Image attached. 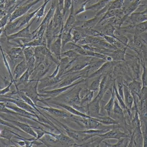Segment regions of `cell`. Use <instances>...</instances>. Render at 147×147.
Here are the masks:
<instances>
[{
	"mask_svg": "<svg viewBox=\"0 0 147 147\" xmlns=\"http://www.w3.org/2000/svg\"><path fill=\"white\" fill-rule=\"evenodd\" d=\"M80 84L74 86L70 90H67L55 98L50 99L71 106L74 105H80V94L83 88L80 87Z\"/></svg>",
	"mask_w": 147,
	"mask_h": 147,
	"instance_id": "6da1fadb",
	"label": "cell"
},
{
	"mask_svg": "<svg viewBox=\"0 0 147 147\" xmlns=\"http://www.w3.org/2000/svg\"><path fill=\"white\" fill-rule=\"evenodd\" d=\"M39 81H34L30 79L29 81L24 86V88L20 89L24 92L26 95L29 97L37 105V103L40 102L47 106H50L45 99H40L39 93L38 90V85Z\"/></svg>",
	"mask_w": 147,
	"mask_h": 147,
	"instance_id": "7a4b0ae2",
	"label": "cell"
},
{
	"mask_svg": "<svg viewBox=\"0 0 147 147\" xmlns=\"http://www.w3.org/2000/svg\"><path fill=\"white\" fill-rule=\"evenodd\" d=\"M88 80L86 78H82L78 80L77 81L74 83L72 84H71L68 86L62 87V88H58L53 89L51 90H38L39 93L40 97H42L43 99L49 98V99H53L60 95L62 94L64 92L67 91L71 88H73L74 86L78 84L85 83L87 85V82Z\"/></svg>",
	"mask_w": 147,
	"mask_h": 147,
	"instance_id": "3957f363",
	"label": "cell"
},
{
	"mask_svg": "<svg viewBox=\"0 0 147 147\" xmlns=\"http://www.w3.org/2000/svg\"><path fill=\"white\" fill-rule=\"evenodd\" d=\"M51 61L46 59L45 61L35 67L34 70L30 75V79L34 81H39L44 77L51 68Z\"/></svg>",
	"mask_w": 147,
	"mask_h": 147,
	"instance_id": "277c9868",
	"label": "cell"
},
{
	"mask_svg": "<svg viewBox=\"0 0 147 147\" xmlns=\"http://www.w3.org/2000/svg\"><path fill=\"white\" fill-rule=\"evenodd\" d=\"M45 114L47 115L48 117H50V119H52L60 127L62 128L65 133H67V135L70 137L71 139H73L74 140H81L82 141L83 138L84 136V133H81L80 131L75 130L69 127L67 125L64 124L61 122L59 121L57 119L55 118L54 116L49 114L48 113H45Z\"/></svg>",
	"mask_w": 147,
	"mask_h": 147,
	"instance_id": "5b68a950",
	"label": "cell"
},
{
	"mask_svg": "<svg viewBox=\"0 0 147 147\" xmlns=\"http://www.w3.org/2000/svg\"><path fill=\"white\" fill-rule=\"evenodd\" d=\"M42 0H35L31 2L25 3L23 5L18 7L10 14L8 23L11 22L17 18L28 13V11L34 5Z\"/></svg>",
	"mask_w": 147,
	"mask_h": 147,
	"instance_id": "8992f818",
	"label": "cell"
},
{
	"mask_svg": "<svg viewBox=\"0 0 147 147\" xmlns=\"http://www.w3.org/2000/svg\"><path fill=\"white\" fill-rule=\"evenodd\" d=\"M0 99L2 100V102H9L12 103L19 107L37 116H39L36 113V111L29 104L24 101L23 100L20 98L13 97L10 96L3 95L0 96Z\"/></svg>",
	"mask_w": 147,
	"mask_h": 147,
	"instance_id": "52a82bcc",
	"label": "cell"
},
{
	"mask_svg": "<svg viewBox=\"0 0 147 147\" xmlns=\"http://www.w3.org/2000/svg\"><path fill=\"white\" fill-rule=\"evenodd\" d=\"M119 125H115L114 127L105 133L97 135L96 136H98L101 139L102 142L106 139H116L119 140L121 138H129V136L127 133L121 131Z\"/></svg>",
	"mask_w": 147,
	"mask_h": 147,
	"instance_id": "ba28073f",
	"label": "cell"
},
{
	"mask_svg": "<svg viewBox=\"0 0 147 147\" xmlns=\"http://www.w3.org/2000/svg\"><path fill=\"white\" fill-rule=\"evenodd\" d=\"M36 18H33L32 21L30 23H28L26 27H25L20 31L14 33L9 35H6V38L8 41L12 40L14 39L17 38H32L33 39H35V35H34L31 31V27L34 21H35Z\"/></svg>",
	"mask_w": 147,
	"mask_h": 147,
	"instance_id": "9c48e42d",
	"label": "cell"
},
{
	"mask_svg": "<svg viewBox=\"0 0 147 147\" xmlns=\"http://www.w3.org/2000/svg\"><path fill=\"white\" fill-rule=\"evenodd\" d=\"M118 62H119L114 61L106 62L96 71L89 75L86 79L88 80V79L95 78L101 75L103 76L104 75H109L112 73L114 67Z\"/></svg>",
	"mask_w": 147,
	"mask_h": 147,
	"instance_id": "30bf717a",
	"label": "cell"
},
{
	"mask_svg": "<svg viewBox=\"0 0 147 147\" xmlns=\"http://www.w3.org/2000/svg\"><path fill=\"white\" fill-rule=\"evenodd\" d=\"M141 127L138 126L133 129L128 147H143V137Z\"/></svg>",
	"mask_w": 147,
	"mask_h": 147,
	"instance_id": "8fae6325",
	"label": "cell"
},
{
	"mask_svg": "<svg viewBox=\"0 0 147 147\" xmlns=\"http://www.w3.org/2000/svg\"><path fill=\"white\" fill-rule=\"evenodd\" d=\"M131 61L127 62L133 76V79L140 81V59L138 56H133Z\"/></svg>",
	"mask_w": 147,
	"mask_h": 147,
	"instance_id": "7c38bea8",
	"label": "cell"
},
{
	"mask_svg": "<svg viewBox=\"0 0 147 147\" xmlns=\"http://www.w3.org/2000/svg\"><path fill=\"white\" fill-rule=\"evenodd\" d=\"M36 106L37 107L39 108L45 110L46 112L50 114L51 115L54 116V117H57V118H61L63 119H67V118L70 119L74 116L73 115L70 113L68 112L52 107L50 106L44 107L37 104L36 105Z\"/></svg>",
	"mask_w": 147,
	"mask_h": 147,
	"instance_id": "4fadbf2b",
	"label": "cell"
},
{
	"mask_svg": "<svg viewBox=\"0 0 147 147\" xmlns=\"http://www.w3.org/2000/svg\"><path fill=\"white\" fill-rule=\"evenodd\" d=\"M92 58V57L86 56V58L85 59L81 60L80 61L79 60V58L77 60V62L75 63L70 69L67 70L62 76L61 78L63 79V78L69 74L73 73L78 72H80V71L84 70L90 64V62Z\"/></svg>",
	"mask_w": 147,
	"mask_h": 147,
	"instance_id": "5bb4252c",
	"label": "cell"
},
{
	"mask_svg": "<svg viewBox=\"0 0 147 147\" xmlns=\"http://www.w3.org/2000/svg\"><path fill=\"white\" fill-rule=\"evenodd\" d=\"M63 30L60 31L57 39L52 43L50 48V50L53 55L58 60L60 61L62 58L61 54L62 52V35Z\"/></svg>",
	"mask_w": 147,
	"mask_h": 147,
	"instance_id": "9a60e30c",
	"label": "cell"
},
{
	"mask_svg": "<svg viewBox=\"0 0 147 147\" xmlns=\"http://www.w3.org/2000/svg\"><path fill=\"white\" fill-rule=\"evenodd\" d=\"M86 107L87 115L91 117L97 118L100 116H105L100 113L101 107L100 101L93 99Z\"/></svg>",
	"mask_w": 147,
	"mask_h": 147,
	"instance_id": "2e32d148",
	"label": "cell"
},
{
	"mask_svg": "<svg viewBox=\"0 0 147 147\" xmlns=\"http://www.w3.org/2000/svg\"><path fill=\"white\" fill-rule=\"evenodd\" d=\"M147 21V8L142 12H134L127 17L125 22L136 25Z\"/></svg>",
	"mask_w": 147,
	"mask_h": 147,
	"instance_id": "e0dca14e",
	"label": "cell"
},
{
	"mask_svg": "<svg viewBox=\"0 0 147 147\" xmlns=\"http://www.w3.org/2000/svg\"><path fill=\"white\" fill-rule=\"evenodd\" d=\"M63 79L58 78L57 77L54 78H51L48 76L43 77L39 80L38 85V90H49L53 86L59 82Z\"/></svg>",
	"mask_w": 147,
	"mask_h": 147,
	"instance_id": "ac0fdd59",
	"label": "cell"
},
{
	"mask_svg": "<svg viewBox=\"0 0 147 147\" xmlns=\"http://www.w3.org/2000/svg\"><path fill=\"white\" fill-rule=\"evenodd\" d=\"M106 62L103 59L92 57L90 62V64L83 70L87 71L89 75L96 71Z\"/></svg>",
	"mask_w": 147,
	"mask_h": 147,
	"instance_id": "d6986e66",
	"label": "cell"
},
{
	"mask_svg": "<svg viewBox=\"0 0 147 147\" xmlns=\"http://www.w3.org/2000/svg\"><path fill=\"white\" fill-rule=\"evenodd\" d=\"M70 10V12L69 14L68 19H67L65 24L64 25L63 31H65V32H68L71 29H73V28L75 26L76 21H77L73 0L72 5H71Z\"/></svg>",
	"mask_w": 147,
	"mask_h": 147,
	"instance_id": "ffe728a7",
	"label": "cell"
},
{
	"mask_svg": "<svg viewBox=\"0 0 147 147\" xmlns=\"http://www.w3.org/2000/svg\"><path fill=\"white\" fill-rule=\"evenodd\" d=\"M4 119L7 121H9L12 123H13L16 126L18 127L20 129L23 131L25 133L31 135L35 138L37 137V133L34 130L32 126L31 125L26 124V123L21 122L18 121L11 120H8V119Z\"/></svg>",
	"mask_w": 147,
	"mask_h": 147,
	"instance_id": "44dd1931",
	"label": "cell"
},
{
	"mask_svg": "<svg viewBox=\"0 0 147 147\" xmlns=\"http://www.w3.org/2000/svg\"><path fill=\"white\" fill-rule=\"evenodd\" d=\"M123 83L128 87L133 96L139 95L142 89V83L141 81L133 79L127 82L123 80Z\"/></svg>",
	"mask_w": 147,
	"mask_h": 147,
	"instance_id": "7402d4cb",
	"label": "cell"
},
{
	"mask_svg": "<svg viewBox=\"0 0 147 147\" xmlns=\"http://www.w3.org/2000/svg\"><path fill=\"white\" fill-rule=\"evenodd\" d=\"M7 55L13 62L20 59H25L23 54V49L18 46H15L10 49L7 52Z\"/></svg>",
	"mask_w": 147,
	"mask_h": 147,
	"instance_id": "603a6c76",
	"label": "cell"
},
{
	"mask_svg": "<svg viewBox=\"0 0 147 147\" xmlns=\"http://www.w3.org/2000/svg\"><path fill=\"white\" fill-rule=\"evenodd\" d=\"M28 68L27 63L25 59L19 62L14 69L13 75L16 81L18 80Z\"/></svg>",
	"mask_w": 147,
	"mask_h": 147,
	"instance_id": "cb8c5ba5",
	"label": "cell"
},
{
	"mask_svg": "<svg viewBox=\"0 0 147 147\" xmlns=\"http://www.w3.org/2000/svg\"><path fill=\"white\" fill-rule=\"evenodd\" d=\"M127 47L118 49L112 51L109 55L111 56L113 61L116 62L126 61L125 56Z\"/></svg>",
	"mask_w": 147,
	"mask_h": 147,
	"instance_id": "d4e9b609",
	"label": "cell"
},
{
	"mask_svg": "<svg viewBox=\"0 0 147 147\" xmlns=\"http://www.w3.org/2000/svg\"><path fill=\"white\" fill-rule=\"evenodd\" d=\"M123 100L126 107L131 109L134 104V97L128 87L125 84H123Z\"/></svg>",
	"mask_w": 147,
	"mask_h": 147,
	"instance_id": "484cf974",
	"label": "cell"
},
{
	"mask_svg": "<svg viewBox=\"0 0 147 147\" xmlns=\"http://www.w3.org/2000/svg\"><path fill=\"white\" fill-rule=\"evenodd\" d=\"M57 2L56 1V0L53 1L50 9L48 10L47 14L45 16L40 25L48 26V24L50 23V21L53 19V17L55 14V11L57 8Z\"/></svg>",
	"mask_w": 147,
	"mask_h": 147,
	"instance_id": "4316f807",
	"label": "cell"
},
{
	"mask_svg": "<svg viewBox=\"0 0 147 147\" xmlns=\"http://www.w3.org/2000/svg\"><path fill=\"white\" fill-rule=\"evenodd\" d=\"M18 46L24 49L25 48L27 47H36L39 46H47V42L45 36L42 39H34L32 40L29 42L28 43H26L25 44H21L20 45H18Z\"/></svg>",
	"mask_w": 147,
	"mask_h": 147,
	"instance_id": "83f0119b",
	"label": "cell"
},
{
	"mask_svg": "<svg viewBox=\"0 0 147 147\" xmlns=\"http://www.w3.org/2000/svg\"><path fill=\"white\" fill-rule=\"evenodd\" d=\"M40 6L39 8H37V9L35 10L33 12H31V13H27L26 14L22 16L21 21L20 23L19 26L17 27L16 29V31L18 30V29H20L22 27L24 26L26 24H28L29 23V22L32 19L33 17L36 15V14H37L38 11L40 9Z\"/></svg>",
	"mask_w": 147,
	"mask_h": 147,
	"instance_id": "f1b7e54d",
	"label": "cell"
},
{
	"mask_svg": "<svg viewBox=\"0 0 147 147\" xmlns=\"http://www.w3.org/2000/svg\"><path fill=\"white\" fill-rule=\"evenodd\" d=\"M109 90L111 93V96L110 99L109 100V101L106 103V104L105 105L103 109L107 112L108 116H111L112 113V110H113L116 96L115 94V90H114L113 88L110 89Z\"/></svg>",
	"mask_w": 147,
	"mask_h": 147,
	"instance_id": "f546056e",
	"label": "cell"
},
{
	"mask_svg": "<svg viewBox=\"0 0 147 147\" xmlns=\"http://www.w3.org/2000/svg\"><path fill=\"white\" fill-rule=\"evenodd\" d=\"M112 0H100L97 2L96 3L86 8V10H92L95 11L96 14L104 8Z\"/></svg>",
	"mask_w": 147,
	"mask_h": 147,
	"instance_id": "4dcf8cb0",
	"label": "cell"
},
{
	"mask_svg": "<svg viewBox=\"0 0 147 147\" xmlns=\"http://www.w3.org/2000/svg\"><path fill=\"white\" fill-rule=\"evenodd\" d=\"M96 13L92 10H86L76 15V20L84 22L95 17Z\"/></svg>",
	"mask_w": 147,
	"mask_h": 147,
	"instance_id": "1f68e13d",
	"label": "cell"
},
{
	"mask_svg": "<svg viewBox=\"0 0 147 147\" xmlns=\"http://www.w3.org/2000/svg\"><path fill=\"white\" fill-rule=\"evenodd\" d=\"M102 16H95V17L93 18L83 22L80 27L84 28H94V27H95L98 24Z\"/></svg>",
	"mask_w": 147,
	"mask_h": 147,
	"instance_id": "d6a6232c",
	"label": "cell"
},
{
	"mask_svg": "<svg viewBox=\"0 0 147 147\" xmlns=\"http://www.w3.org/2000/svg\"><path fill=\"white\" fill-rule=\"evenodd\" d=\"M85 91V94L84 96L81 97L80 106H87L93 100L94 92L88 90L87 88L86 89Z\"/></svg>",
	"mask_w": 147,
	"mask_h": 147,
	"instance_id": "836d02e7",
	"label": "cell"
},
{
	"mask_svg": "<svg viewBox=\"0 0 147 147\" xmlns=\"http://www.w3.org/2000/svg\"><path fill=\"white\" fill-rule=\"evenodd\" d=\"M30 75H31L29 73V70L28 68L26 72L18 80L16 81V85L15 86L16 90L19 89L18 87L20 85L22 84L24 86H25L26 84H27V83L30 81Z\"/></svg>",
	"mask_w": 147,
	"mask_h": 147,
	"instance_id": "e575fe53",
	"label": "cell"
},
{
	"mask_svg": "<svg viewBox=\"0 0 147 147\" xmlns=\"http://www.w3.org/2000/svg\"><path fill=\"white\" fill-rule=\"evenodd\" d=\"M95 119L97 121L105 126L119 125V123L116 120L109 116H103Z\"/></svg>",
	"mask_w": 147,
	"mask_h": 147,
	"instance_id": "d590c367",
	"label": "cell"
},
{
	"mask_svg": "<svg viewBox=\"0 0 147 147\" xmlns=\"http://www.w3.org/2000/svg\"><path fill=\"white\" fill-rule=\"evenodd\" d=\"M118 142L115 144H110L106 142L102 141V143L104 144L105 146L107 147H128L129 143V138H123L117 140Z\"/></svg>",
	"mask_w": 147,
	"mask_h": 147,
	"instance_id": "8d00e7d4",
	"label": "cell"
},
{
	"mask_svg": "<svg viewBox=\"0 0 147 147\" xmlns=\"http://www.w3.org/2000/svg\"><path fill=\"white\" fill-rule=\"evenodd\" d=\"M102 77L103 76L101 75L95 77V79L92 81L90 86H87L86 87V88L88 90L92 91L93 92L98 91Z\"/></svg>",
	"mask_w": 147,
	"mask_h": 147,
	"instance_id": "74e56055",
	"label": "cell"
},
{
	"mask_svg": "<svg viewBox=\"0 0 147 147\" xmlns=\"http://www.w3.org/2000/svg\"><path fill=\"white\" fill-rule=\"evenodd\" d=\"M121 8L118 9L108 10L102 16V18L99 21V23H98V24L97 25H98V24H100L102 22L105 21V20L112 18V17H114V16H116L117 15L121 12Z\"/></svg>",
	"mask_w": 147,
	"mask_h": 147,
	"instance_id": "f35d334b",
	"label": "cell"
},
{
	"mask_svg": "<svg viewBox=\"0 0 147 147\" xmlns=\"http://www.w3.org/2000/svg\"><path fill=\"white\" fill-rule=\"evenodd\" d=\"M136 26V25H134V24H129L127 26L116 28V29L121 34L124 35L126 36V35L128 34H131L134 35L135 34V31Z\"/></svg>",
	"mask_w": 147,
	"mask_h": 147,
	"instance_id": "ab89813d",
	"label": "cell"
},
{
	"mask_svg": "<svg viewBox=\"0 0 147 147\" xmlns=\"http://www.w3.org/2000/svg\"><path fill=\"white\" fill-rule=\"evenodd\" d=\"M72 30L71 29L68 32L63 31L62 35V52L67 43L72 42Z\"/></svg>",
	"mask_w": 147,
	"mask_h": 147,
	"instance_id": "60d3db41",
	"label": "cell"
},
{
	"mask_svg": "<svg viewBox=\"0 0 147 147\" xmlns=\"http://www.w3.org/2000/svg\"><path fill=\"white\" fill-rule=\"evenodd\" d=\"M147 31V21L137 24L134 36H139Z\"/></svg>",
	"mask_w": 147,
	"mask_h": 147,
	"instance_id": "b9f144b4",
	"label": "cell"
},
{
	"mask_svg": "<svg viewBox=\"0 0 147 147\" xmlns=\"http://www.w3.org/2000/svg\"><path fill=\"white\" fill-rule=\"evenodd\" d=\"M0 50H1V53L2 56L3 57V63H4V65L7 70L8 72L9 73V77H10V81H13L14 83V84L15 86L16 85V82L15 80L14 79L13 77V74L11 72V69H10V67H9V65L8 62L6 59V56L4 55V52H3V49L1 45V42H0Z\"/></svg>",
	"mask_w": 147,
	"mask_h": 147,
	"instance_id": "7bdbcfd3",
	"label": "cell"
},
{
	"mask_svg": "<svg viewBox=\"0 0 147 147\" xmlns=\"http://www.w3.org/2000/svg\"><path fill=\"white\" fill-rule=\"evenodd\" d=\"M34 48L35 47H27L23 49V54L26 61H28L31 58L34 57Z\"/></svg>",
	"mask_w": 147,
	"mask_h": 147,
	"instance_id": "ee69618b",
	"label": "cell"
},
{
	"mask_svg": "<svg viewBox=\"0 0 147 147\" xmlns=\"http://www.w3.org/2000/svg\"><path fill=\"white\" fill-rule=\"evenodd\" d=\"M61 56L62 57L63 56V57H68L70 59H74L79 58L81 56L75 50L73 49H69L62 52Z\"/></svg>",
	"mask_w": 147,
	"mask_h": 147,
	"instance_id": "f6af8a7d",
	"label": "cell"
},
{
	"mask_svg": "<svg viewBox=\"0 0 147 147\" xmlns=\"http://www.w3.org/2000/svg\"><path fill=\"white\" fill-rule=\"evenodd\" d=\"M113 88L115 90V94L116 98L118 101L119 104H120L121 107L123 109V110L126 109L127 107L125 105V103H124V100L121 97V96L118 93V90H117V88L116 85V81L114 82V84L113 85Z\"/></svg>",
	"mask_w": 147,
	"mask_h": 147,
	"instance_id": "bcb514c9",
	"label": "cell"
},
{
	"mask_svg": "<svg viewBox=\"0 0 147 147\" xmlns=\"http://www.w3.org/2000/svg\"><path fill=\"white\" fill-rule=\"evenodd\" d=\"M72 42L77 44L78 42L83 37H85L86 35L82 34L81 32L77 29H73L72 30Z\"/></svg>",
	"mask_w": 147,
	"mask_h": 147,
	"instance_id": "7dc6e473",
	"label": "cell"
},
{
	"mask_svg": "<svg viewBox=\"0 0 147 147\" xmlns=\"http://www.w3.org/2000/svg\"><path fill=\"white\" fill-rule=\"evenodd\" d=\"M51 1V0H45L44 3L40 6V9L38 11L37 14H36V15L34 16L36 18V19L37 18V22H36L37 23L38 22L40 18L42 17V16H44L46 7L47 5L48 2Z\"/></svg>",
	"mask_w": 147,
	"mask_h": 147,
	"instance_id": "c3c4849f",
	"label": "cell"
},
{
	"mask_svg": "<svg viewBox=\"0 0 147 147\" xmlns=\"http://www.w3.org/2000/svg\"><path fill=\"white\" fill-rule=\"evenodd\" d=\"M98 36H100V37H102V38H103L104 40H105L108 43H110V44L115 47L116 45L118 42V41L115 38H114V37L109 36L105 35L104 34H102V33H100V32Z\"/></svg>",
	"mask_w": 147,
	"mask_h": 147,
	"instance_id": "681fc988",
	"label": "cell"
},
{
	"mask_svg": "<svg viewBox=\"0 0 147 147\" xmlns=\"http://www.w3.org/2000/svg\"><path fill=\"white\" fill-rule=\"evenodd\" d=\"M0 112L19 116L18 113L7 108L5 105V102H0Z\"/></svg>",
	"mask_w": 147,
	"mask_h": 147,
	"instance_id": "f907efd6",
	"label": "cell"
},
{
	"mask_svg": "<svg viewBox=\"0 0 147 147\" xmlns=\"http://www.w3.org/2000/svg\"><path fill=\"white\" fill-rule=\"evenodd\" d=\"M0 125H3V126H5L8 127L10 128L13 129L17 130L18 132H21V133H24L23 131H22L21 129H20L18 127L16 126L15 125H13L11 123L8 122L6 120L4 119H2L0 118Z\"/></svg>",
	"mask_w": 147,
	"mask_h": 147,
	"instance_id": "816d5d0a",
	"label": "cell"
},
{
	"mask_svg": "<svg viewBox=\"0 0 147 147\" xmlns=\"http://www.w3.org/2000/svg\"><path fill=\"white\" fill-rule=\"evenodd\" d=\"M124 3L121 1V0H114L111 1L110 6L109 10L118 9L122 8L123 6Z\"/></svg>",
	"mask_w": 147,
	"mask_h": 147,
	"instance_id": "f5cc1de1",
	"label": "cell"
},
{
	"mask_svg": "<svg viewBox=\"0 0 147 147\" xmlns=\"http://www.w3.org/2000/svg\"><path fill=\"white\" fill-rule=\"evenodd\" d=\"M11 14H7L0 20V29L4 28L8 23Z\"/></svg>",
	"mask_w": 147,
	"mask_h": 147,
	"instance_id": "db71d44e",
	"label": "cell"
},
{
	"mask_svg": "<svg viewBox=\"0 0 147 147\" xmlns=\"http://www.w3.org/2000/svg\"><path fill=\"white\" fill-rule=\"evenodd\" d=\"M72 2H73V0H64L63 9V11L64 16H65V14L70 9L72 5Z\"/></svg>",
	"mask_w": 147,
	"mask_h": 147,
	"instance_id": "11a10c76",
	"label": "cell"
},
{
	"mask_svg": "<svg viewBox=\"0 0 147 147\" xmlns=\"http://www.w3.org/2000/svg\"><path fill=\"white\" fill-rule=\"evenodd\" d=\"M13 81H10V82L8 84H7V86L5 88H3L1 90H0V96L5 95V94L10 91H12L10 90V88L11 86H12V84L13 83Z\"/></svg>",
	"mask_w": 147,
	"mask_h": 147,
	"instance_id": "9f6ffc18",
	"label": "cell"
},
{
	"mask_svg": "<svg viewBox=\"0 0 147 147\" xmlns=\"http://www.w3.org/2000/svg\"><path fill=\"white\" fill-rule=\"evenodd\" d=\"M59 69V65L58 64V65H57V67H56V69H55L54 72L51 75L49 76V77H51V78H54V77H56L58 75Z\"/></svg>",
	"mask_w": 147,
	"mask_h": 147,
	"instance_id": "6f0895ef",
	"label": "cell"
},
{
	"mask_svg": "<svg viewBox=\"0 0 147 147\" xmlns=\"http://www.w3.org/2000/svg\"><path fill=\"white\" fill-rule=\"evenodd\" d=\"M64 3V0H57V5L58 7L62 11L63 9Z\"/></svg>",
	"mask_w": 147,
	"mask_h": 147,
	"instance_id": "680465c9",
	"label": "cell"
},
{
	"mask_svg": "<svg viewBox=\"0 0 147 147\" xmlns=\"http://www.w3.org/2000/svg\"><path fill=\"white\" fill-rule=\"evenodd\" d=\"M26 140H21L20 141H14L15 143H17L21 147H26Z\"/></svg>",
	"mask_w": 147,
	"mask_h": 147,
	"instance_id": "91938a15",
	"label": "cell"
},
{
	"mask_svg": "<svg viewBox=\"0 0 147 147\" xmlns=\"http://www.w3.org/2000/svg\"><path fill=\"white\" fill-rule=\"evenodd\" d=\"M142 6H146V8H147V0L146 1H143L142 2L141 4L140 7H142Z\"/></svg>",
	"mask_w": 147,
	"mask_h": 147,
	"instance_id": "94428289",
	"label": "cell"
},
{
	"mask_svg": "<svg viewBox=\"0 0 147 147\" xmlns=\"http://www.w3.org/2000/svg\"><path fill=\"white\" fill-rule=\"evenodd\" d=\"M5 126H3V125H0V133H1V132L2 130V129H3L4 128H5Z\"/></svg>",
	"mask_w": 147,
	"mask_h": 147,
	"instance_id": "6125c7cd",
	"label": "cell"
},
{
	"mask_svg": "<svg viewBox=\"0 0 147 147\" xmlns=\"http://www.w3.org/2000/svg\"><path fill=\"white\" fill-rule=\"evenodd\" d=\"M3 28L0 29V37H1V35L2 33H3Z\"/></svg>",
	"mask_w": 147,
	"mask_h": 147,
	"instance_id": "be15d7a7",
	"label": "cell"
},
{
	"mask_svg": "<svg viewBox=\"0 0 147 147\" xmlns=\"http://www.w3.org/2000/svg\"><path fill=\"white\" fill-rule=\"evenodd\" d=\"M121 1L122 2H123V3H124V0H121Z\"/></svg>",
	"mask_w": 147,
	"mask_h": 147,
	"instance_id": "e7e4bbea",
	"label": "cell"
},
{
	"mask_svg": "<svg viewBox=\"0 0 147 147\" xmlns=\"http://www.w3.org/2000/svg\"><path fill=\"white\" fill-rule=\"evenodd\" d=\"M0 138H1V137H0Z\"/></svg>",
	"mask_w": 147,
	"mask_h": 147,
	"instance_id": "03108f58",
	"label": "cell"
}]
</instances>
